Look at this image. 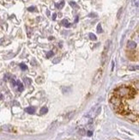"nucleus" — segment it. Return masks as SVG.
Returning <instances> with one entry per match:
<instances>
[{
    "instance_id": "nucleus-1",
    "label": "nucleus",
    "mask_w": 139,
    "mask_h": 140,
    "mask_svg": "<svg viewBox=\"0 0 139 140\" xmlns=\"http://www.w3.org/2000/svg\"><path fill=\"white\" fill-rule=\"evenodd\" d=\"M138 88L126 83L117 87L110 95L109 102L117 114L132 122L138 121Z\"/></svg>"
},
{
    "instance_id": "nucleus-2",
    "label": "nucleus",
    "mask_w": 139,
    "mask_h": 140,
    "mask_svg": "<svg viewBox=\"0 0 139 140\" xmlns=\"http://www.w3.org/2000/svg\"><path fill=\"white\" fill-rule=\"evenodd\" d=\"M109 46H110V40H107L104 46L102 54H101V65H102V66L105 65V63H106V58H107V52H108V49H109Z\"/></svg>"
},
{
    "instance_id": "nucleus-3",
    "label": "nucleus",
    "mask_w": 139,
    "mask_h": 140,
    "mask_svg": "<svg viewBox=\"0 0 139 140\" xmlns=\"http://www.w3.org/2000/svg\"><path fill=\"white\" fill-rule=\"evenodd\" d=\"M101 76H102V70H101V69H99V70H97L96 73H95V75L94 76L93 83H96L97 82L99 81V80H101Z\"/></svg>"
},
{
    "instance_id": "nucleus-4",
    "label": "nucleus",
    "mask_w": 139,
    "mask_h": 140,
    "mask_svg": "<svg viewBox=\"0 0 139 140\" xmlns=\"http://www.w3.org/2000/svg\"><path fill=\"white\" fill-rule=\"evenodd\" d=\"M136 47H137V43L135 41L129 40L127 42V48H129V49H135Z\"/></svg>"
},
{
    "instance_id": "nucleus-5",
    "label": "nucleus",
    "mask_w": 139,
    "mask_h": 140,
    "mask_svg": "<svg viewBox=\"0 0 139 140\" xmlns=\"http://www.w3.org/2000/svg\"><path fill=\"white\" fill-rule=\"evenodd\" d=\"M16 85L18 86V90H19V91H22L24 89L23 84L21 83V81H19V80H17V81H16Z\"/></svg>"
},
{
    "instance_id": "nucleus-6",
    "label": "nucleus",
    "mask_w": 139,
    "mask_h": 140,
    "mask_svg": "<svg viewBox=\"0 0 139 140\" xmlns=\"http://www.w3.org/2000/svg\"><path fill=\"white\" fill-rule=\"evenodd\" d=\"M62 24H63L65 27H66V28H69V27H70V25L71 24H70L68 21H67L66 19H64L63 21H62Z\"/></svg>"
},
{
    "instance_id": "nucleus-7",
    "label": "nucleus",
    "mask_w": 139,
    "mask_h": 140,
    "mask_svg": "<svg viewBox=\"0 0 139 140\" xmlns=\"http://www.w3.org/2000/svg\"><path fill=\"white\" fill-rule=\"evenodd\" d=\"M25 111L27 112V113H35V108H32V107H28L25 109Z\"/></svg>"
},
{
    "instance_id": "nucleus-8",
    "label": "nucleus",
    "mask_w": 139,
    "mask_h": 140,
    "mask_svg": "<svg viewBox=\"0 0 139 140\" xmlns=\"http://www.w3.org/2000/svg\"><path fill=\"white\" fill-rule=\"evenodd\" d=\"M89 36L90 40H97V37L95 36V35H94V34H92V33H89Z\"/></svg>"
},
{
    "instance_id": "nucleus-9",
    "label": "nucleus",
    "mask_w": 139,
    "mask_h": 140,
    "mask_svg": "<svg viewBox=\"0 0 139 140\" xmlns=\"http://www.w3.org/2000/svg\"><path fill=\"white\" fill-rule=\"evenodd\" d=\"M64 5H65V2L62 1L59 4V3H57V4H56V7H57V8H59V9H62L64 7Z\"/></svg>"
},
{
    "instance_id": "nucleus-10",
    "label": "nucleus",
    "mask_w": 139,
    "mask_h": 140,
    "mask_svg": "<svg viewBox=\"0 0 139 140\" xmlns=\"http://www.w3.org/2000/svg\"><path fill=\"white\" fill-rule=\"evenodd\" d=\"M46 112H47V108L45 107H42V108L40 109V113H41V114H44V113H46Z\"/></svg>"
},
{
    "instance_id": "nucleus-11",
    "label": "nucleus",
    "mask_w": 139,
    "mask_h": 140,
    "mask_svg": "<svg viewBox=\"0 0 139 140\" xmlns=\"http://www.w3.org/2000/svg\"><path fill=\"white\" fill-rule=\"evenodd\" d=\"M97 32H98V33H101V32H102V29H101V23H99L98 26H97Z\"/></svg>"
},
{
    "instance_id": "nucleus-12",
    "label": "nucleus",
    "mask_w": 139,
    "mask_h": 140,
    "mask_svg": "<svg viewBox=\"0 0 139 140\" xmlns=\"http://www.w3.org/2000/svg\"><path fill=\"white\" fill-rule=\"evenodd\" d=\"M52 55H53V52L50 51V52H48V53H46V58H47V59H49V58L52 57Z\"/></svg>"
},
{
    "instance_id": "nucleus-13",
    "label": "nucleus",
    "mask_w": 139,
    "mask_h": 140,
    "mask_svg": "<svg viewBox=\"0 0 139 140\" xmlns=\"http://www.w3.org/2000/svg\"><path fill=\"white\" fill-rule=\"evenodd\" d=\"M20 67H21V69H22V70H27L28 69V67H27V65H24V64H21L20 65Z\"/></svg>"
},
{
    "instance_id": "nucleus-14",
    "label": "nucleus",
    "mask_w": 139,
    "mask_h": 140,
    "mask_svg": "<svg viewBox=\"0 0 139 140\" xmlns=\"http://www.w3.org/2000/svg\"><path fill=\"white\" fill-rule=\"evenodd\" d=\"M24 81L26 82L27 85H30V83H31V80H30V78H25V79H24Z\"/></svg>"
},
{
    "instance_id": "nucleus-15",
    "label": "nucleus",
    "mask_w": 139,
    "mask_h": 140,
    "mask_svg": "<svg viewBox=\"0 0 139 140\" xmlns=\"http://www.w3.org/2000/svg\"><path fill=\"white\" fill-rule=\"evenodd\" d=\"M122 13V8H120L119 10V12H118V15H117V18L118 19H119V17H120V14Z\"/></svg>"
},
{
    "instance_id": "nucleus-16",
    "label": "nucleus",
    "mask_w": 139,
    "mask_h": 140,
    "mask_svg": "<svg viewBox=\"0 0 139 140\" xmlns=\"http://www.w3.org/2000/svg\"><path fill=\"white\" fill-rule=\"evenodd\" d=\"M28 10H29V11H34V10H35V7H29V9H28Z\"/></svg>"
},
{
    "instance_id": "nucleus-17",
    "label": "nucleus",
    "mask_w": 139,
    "mask_h": 140,
    "mask_svg": "<svg viewBox=\"0 0 139 140\" xmlns=\"http://www.w3.org/2000/svg\"><path fill=\"white\" fill-rule=\"evenodd\" d=\"M70 4L71 6L76 7V3H75V2H70Z\"/></svg>"
},
{
    "instance_id": "nucleus-18",
    "label": "nucleus",
    "mask_w": 139,
    "mask_h": 140,
    "mask_svg": "<svg viewBox=\"0 0 139 140\" xmlns=\"http://www.w3.org/2000/svg\"><path fill=\"white\" fill-rule=\"evenodd\" d=\"M11 83H12V84H13V86H16V82L14 81L13 79H11Z\"/></svg>"
},
{
    "instance_id": "nucleus-19",
    "label": "nucleus",
    "mask_w": 139,
    "mask_h": 140,
    "mask_svg": "<svg viewBox=\"0 0 139 140\" xmlns=\"http://www.w3.org/2000/svg\"><path fill=\"white\" fill-rule=\"evenodd\" d=\"M56 16H57V14H56V13H54L53 16H52V20H55L56 19Z\"/></svg>"
},
{
    "instance_id": "nucleus-20",
    "label": "nucleus",
    "mask_w": 139,
    "mask_h": 140,
    "mask_svg": "<svg viewBox=\"0 0 139 140\" xmlns=\"http://www.w3.org/2000/svg\"><path fill=\"white\" fill-rule=\"evenodd\" d=\"M3 98V95H1L0 94V100H2V99Z\"/></svg>"
},
{
    "instance_id": "nucleus-21",
    "label": "nucleus",
    "mask_w": 139,
    "mask_h": 140,
    "mask_svg": "<svg viewBox=\"0 0 139 140\" xmlns=\"http://www.w3.org/2000/svg\"><path fill=\"white\" fill-rule=\"evenodd\" d=\"M76 22H78V16H76V21H75Z\"/></svg>"
}]
</instances>
